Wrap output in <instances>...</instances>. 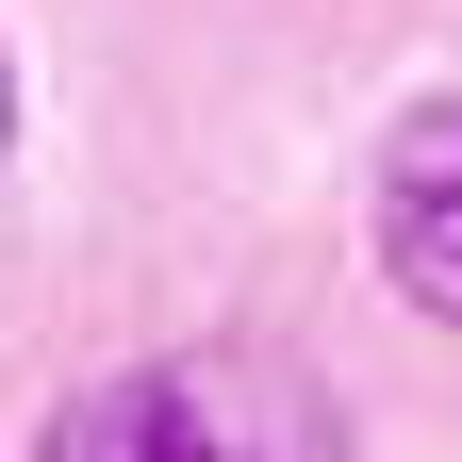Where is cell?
Returning a JSON list of instances; mask_svg holds the SVG:
<instances>
[{"mask_svg":"<svg viewBox=\"0 0 462 462\" xmlns=\"http://www.w3.org/2000/svg\"><path fill=\"white\" fill-rule=\"evenodd\" d=\"M380 264L413 314L462 330V99H413L380 133Z\"/></svg>","mask_w":462,"mask_h":462,"instance_id":"cell-2","label":"cell"},{"mask_svg":"<svg viewBox=\"0 0 462 462\" xmlns=\"http://www.w3.org/2000/svg\"><path fill=\"white\" fill-rule=\"evenodd\" d=\"M33 462H346V413L281 346H165L50 413Z\"/></svg>","mask_w":462,"mask_h":462,"instance_id":"cell-1","label":"cell"},{"mask_svg":"<svg viewBox=\"0 0 462 462\" xmlns=\"http://www.w3.org/2000/svg\"><path fill=\"white\" fill-rule=\"evenodd\" d=\"M0 149H17V67H0Z\"/></svg>","mask_w":462,"mask_h":462,"instance_id":"cell-3","label":"cell"}]
</instances>
